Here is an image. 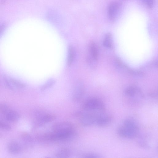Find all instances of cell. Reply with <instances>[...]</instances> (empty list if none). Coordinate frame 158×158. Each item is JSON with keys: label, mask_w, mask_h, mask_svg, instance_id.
<instances>
[{"label": "cell", "mask_w": 158, "mask_h": 158, "mask_svg": "<svg viewBox=\"0 0 158 158\" xmlns=\"http://www.w3.org/2000/svg\"><path fill=\"white\" fill-rule=\"evenodd\" d=\"M83 108L87 110H106L104 102L99 99L95 97L90 98L84 103Z\"/></svg>", "instance_id": "cell-4"}, {"label": "cell", "mask_w": 158, "mask_h": 158, "mask_svg": "<svg viewBox=\"0 0 158 158\" xmlns=\"http://www.w3.org/2000/svg\"><path fill=\"white\" fill-rule=\"evenodd\" d=\"M4 78L6 85L10 89L19 90L25 87L23 83L17 80L8 77H6Z\"/></svg>", "instance_id": "cell-5"}, {"label": "cell", "mask_w": 158, "mask_h": 158, "mask_svg": "<svg viewBox=\"0 0 158 158\" xmlns=\"http://www.w3.org/2000/svg\"><path fill=\"white\" fill-rule=\"evenodd\" d=\"M84 93V86L81 81H78L75 85L73 94V98L75 101H78L82 98Z\"/></svg>", "instance_id": "cell-6"}, {"label": "cell", "mask_w": 158, "mask_h": 158, "mask_svg": "<svg viewBox=\"0 0 158 158\" xmlns=\"http://www.w3.org/2000/svg\"><path fill=\"white\" fill-rule=\"evenodd\" d=\"M83 157L88 158H99L101 157L99 155L94 153H87L83 155Z\"/></svg>", "instance_id": "cell-21"}, {"label": "cell", "mask_w": 158, "mask_h": 158, "mask_svg": "<svg viewBox=\"0 0 158 158\" xmlns=\"http://www.w3.org/2000/svg\"><path fill=\"white\" fill-rule=\"evenodd\" d=\"M5 25L4 23L0 24V36L2 33L5 28Z\"/></svg>", "instance_id": "cell-22"}, {"label": "cell", "mask_w": 158, "mask_h": 158, "mask_svg": "<svg viewBox=\"0 0 158 158\" xmlns=\"http://www.w3.org/2000/svg\"><path fill=\"white\" fill-rule=\"evenodd\" d=\"M53 132L56 133L63 140L69 138L73 133V125L68 122L56 123L52 127Z\"/></svg>", "instance_id": "cell-2"}, {"label": "cell", "mask_w": 158, "mask_h": 158, "mask_svg": "<svg viewBox=\"0 0 158 158\" xmlns=\"http://www.w3.org/2000/svg\"><path fill=\"white\" fill-rule=\"evenodd\" d=\"M74 50L72 46L70 45L68 48V56L67 64L68 66H70L73 61L74 57Z\"/></svg>", "instance_id": "cell-13"}, {"label": "cell", "mask_w": 158, "mask_h": 158, "mask_svg": "<svg viewBox=\"0 0 158 158\" xmlns=\"http://www.w3.org/2000/svg\"><path fill=\"white\" fill-rule=\"evenodd\" d=\"M55 156L57 158H67L70 156V152L67 148H62L58 151Z\"/></svg>", "instance_id": "cell-14"}, {"label": "cell", "mask_w": 158, "mask_h": 158, "mask_svg": "<svg viewBox=\"0 0 158 158\" xmlns=\"http://www.w3.org/2000/svg\"><path fill=\"white\" fill-rule=\"evenodd\" d=\"M124 94L128 102L135 105L142 101L144 97L143 92L140 89L134 86H129L124 91Z\"/></svg>", "instance_id": "cell-3"}, {"label": "cell", "mask_w": 158, "mask_h": 158, "mask_svg": "<svg viewBox=\"0 0 158 158\" xmlns=\"http://www.w3.org/2000/svg\"><path fill=\"white\" fill-rule=\"evenodd\" d=\"M0 129L6 130H10L11 127L9 124L0 121Z\"/></svg>", "instance_id": "cell-20"}, {"label": "cell", "mask_w": 158, "mask_h": 158, "mask_svg": "<svg viewBox=\"0 0 158 158\" xmlns=\"http://www.w3.org/2000/svg\"><path fill=\"white\" fill-rule=\"evenodd\" d=\"M22 137L23 140L26 143H29L32 142V139L31 136L27 133L22 134Z\"/></svg>", "instance_id": "cell-18"}, {"label": "cell", "mask_w": 158, "mask_h": 158, "mask_svg": "<svg viewBox=\"0 0 158 158\" xmlns=\"http://www.w3.org/2000/svg\"><path fill=\"white\" fill-rule=\"evenodd\" d=\"M4 115L6 120L10 122H16L19 118L18 113L16 111L10 110Z\"/></svg>", "instance_id": "cell-10"}, {"label": "cell", "mask_w": 158, "mask_h": 158, "mask_svg": "<svg viewBox=\"0 0 158 158\" xmlns=\"http://www.w3.org/2000/svg\"><path fill=\"white\" fill-rule=\"evenodd\" d=\"M8 149L10 153L15 154H18L20 152L21 148L18 143L15 141H12L9 144Z\"/></svg>", "instance_id": "cell-9"}, {"label": "cell", "mask_w": 158, "mask_h": 158, "mask_svg": "<svg viewBox=\"0 0 158 158\" xmlns=\"http://www.w3.org/2000/svg\"><path fill=\"white\" fill-rule=\"evenodd\" d=\"M97 61V60L93 58L90 56H88L87 58V61L88 65L91 68L93 69L96 67Z\"/></svg>", "instance_id": "cell-15"}, {"label": "cell", "mask_w": 158, "mask_h": 158, "mask_svg": "<svg viewBox=\"0 0 158 158\" xmlns=\"http://www.w3.org/2000/svg\"><path fill=\"white\" fill-rule=\"evenodd\" d=\"M89 56L96 60L98 58V52L95 44L93 42H91L89 46Z\"/></svg>", "instance_id": "cell-11"}, {"label": "cell", "mask_w": 158, "mask_h": 158, "mask_svg": "<svg viewBox=\"0 0 158 158\" xmlns=\"http://www.w3.org/2000/svg\"><path fill=\"white\" fill-rule=\"evenodd\" d=\"M10 109L8 106L4 104H0V113L5 114Z\"/></svg>", "instance_id": "cell-17"}, {"label": "cell", "mask_w": 158, "mask_h": 158, "mask_svg": "<svg viewBox=\"0 0 158 158\" xmlns=\"http://www.w3.org/2000/svg\"><path fill=\"white\" fill-rule=\"evenodd\" d=\"M120 8V4L117 2L112 3L108 9V15L109 19L114 21L118 16Z\"/></svg>", "instance_id": "cell-7"}, {"label": "cell", "mask_w": 158, "mask_h": 158, "mask_svg": "<svg viewBox=\"0 0 158 158\" xmlns=\"http://www.w3.org/2000/svg\"><path fill=\"white\" fill-rule=\"evenodd\" d=\"M144 3L148 8H152L155 4V0H142Z\"/></svg>", "instance_id": "cell-19"}, {"label": "cell", "mask_w": 158, "mask_h": 158, "mask_svg": "<svg viewBox=\"0 0 158 158\" xmlns=\"http://www.w3.org/2000/svg\"><path fill=\"white\" fill-rule=\"evenodd\" d=\"M139 127L137 122L134 119L128 118L121 124L117 130V133L121 137L132 139L138 136Z\"/></svg>", "instance_id": "cell-1"}, {"label": "cell", "mask_w": 158, "mask_h": 158, "mask_svg": "<svg viewBox=\"0 0 158 158\" xmlns=\"http://www.w3.org/2000/svg\"><path fill=\"white\" fill-rule=\"evenodd\" d=\"M150 96L153 98H156V97H157V93L155 91L152 92L150 93Z\"/></svg>", "instance_id": "cell-23"}, {"label": "cell", "mask_w": 158, "mask_h": 158, "mask_svg": "<svg viewBox=\"0 0 158 158\" xmlns=\"http://www.w3.org/2000/svg\"><path fill=\"white\" fill-rule=\"evenodd\" d=\"M56 118L55 116L52 114H47L40 116H38L37 118L38 122L40 124L50 122Z\"/></svg>", "instance_id": "cell-8"}, {"label": "cell", "mask_w": 158, "mask_h": 158, "mask_svg": "<svg viewBox=\"0 0 158 158\" xmlns=\"http://www.w3.org/2000/svg\"><path fill=\"white\" fill-rule=\"evenodd\" d=\"M103 44V46L106 48L110 49L113 48L112 36L111 34L108 33L106 35Z\"/></svg>", "instance_id": "cell-12"}, {"label": "cell", "mask_w": 158, "mask_h": 158, "mask_svg": "<svg viewBox=\"0 0 158 158\" xmlns=\"http://www.w3.org/2000/svg\"><path fill=\"white\" fill-rule=\"evenodd\" d=\"M55 83V81L53 79H50L45 83L41 87V90L43 91L45 89L51 87Z\"/></svg>", "instance_id": "cell-16"}]
</instances>
